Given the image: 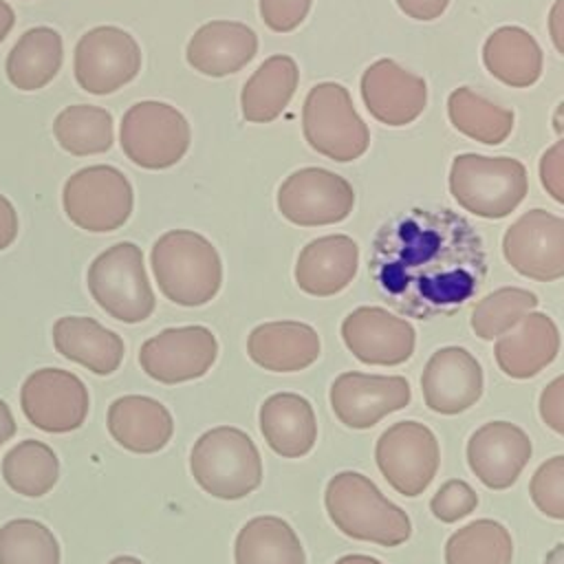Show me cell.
Returning a JSON list of instances; mask_svg holds the SVG:
<instances>
[{"label": "cell", "mask_w": 564, "mask_h": 564, "mask_svg": "<svg viewBox=\"0 0 564 564\" xmlns=\"http://www.w3.org/2000/svg\"><path fill=\"white\" fill-rule=\"evenodd\" d=\"M368 269L399 313L430 319L452 315L474 297L487 256L465 216L447 207H412L379 227Z\"/></svg>", "instance_id": "6da1fadb"}, {"label": "cell", "mask_w": 564, "mask_h": 564, "mask_svg": "<svg viewBox=\"0 0 564 564\" xmlns=\"http://www.w3.org/2000/svg\"><path fill=\"white\" fill-rule=\"evenodd\" d=\"M324 505L333 524L348 538L399 546L412 535L408 513L359 471L335 474L326 485Z\"/></svg>", "instance_id": "7a4b0ae2"}, {"label": "cell", "mask_w": 564, "mask_h": 564, "mask_svg": "<svg viewBox=\"0 0 564 564\" xmlns=\"http://www.w3.org/2000/svg\"><path fill=\"white\" fill-rule=\"evenodd\" d=\"M159 291L178 306H203L223 284V262L216 247L189 229L165 231L150 253Z\"/></svg>", "instance_id": "3957f363"}, {"label": "cell", "mask_w": 564, "mask_h": 564, "mask_svg": "<svg viewBox=\"0 0 564 564\" xmlns=\"http://www.w3.org/2000/svg\"><path fill=\"white\" fill-rule=\"evenodd\" d=\"M189 471L198 487L220 500H240L262 482V458L253 438L231 425L198 436L189 452Z\"/></svg>", "instance_id": "277c9868"}, {"label": "cell", "mask_w": 564, "mask_h": 564, "mask_svg": "<svg viewBox=\"0 0 564 564\" xmlns=\"http://www.w3.org/2000/svg\"><path fill=\"white\" fill-rule=\"evenodd\" d=\"M527 170L509 156L458 154L449 170L456 203L480 218H505L527 196Z\"/></svg>", "instance_id": "5b68a950"}, {"label": "cell", "mask_w": 564, "mask_h": 564, "mask_svg": "<svg viewBox=\"0 0 564 564\" xmlns=\"http://www.w3.org/2000/svg\"><path fill=\"white\" fill-rule=\"evenodd\" d=\"M86 284L93 300L123 324H139L154 313L156 297L134 242H117L101 251L88 267Z\"/></svg>", "instance_id": "8992f818"}, {"label": "cell", "mask_w": 564, "mask_h": 564, "mask_svg": "<svg viewBox=\"0 0 564 564\" xmlns=\"http://www.w3.org/2000/svg\"><path fill=\"white\" fill-rule=\"evenodd\" d=\"M302 128L315 152L339 163L359 159L370 143L368 128L357 115L348 90L335 82L311 88L302 108Z\"/></svg>", "instance_id": "52a82bcc"}, {"label": "cell", "mask_w": 564, "mask_h": 564, "mask_svg": "<svg viewBox=\"0 0 564 564\" xmlns=\"http://www.w3.org/2000/svg\"><path fill=\"white\" fill-rule=\"evenodd\" d=\"M132 185L112 165H88L68 176L62 205L73 225L93 234L115 231L132 214Z\"/></svg>", "instance_id": "ba28073f"}, {"label": "cell", "mask_w": 564, "mask_h": 564, "mask_svg": "<svg viewBox=\"0 0 564 564\" xmlns=\"http://www.w3.org/2000/svg\"><path fill=\"white\" fill-rule=\"evenodd\" d=\"M119 143L134 165L165 170L185 156L189 148V123L170 104L139 101L121 119Z\"/></svg>", "instance_id": "9c48e42d"}, {"label": "cell", "mask_w": 564, "mask_h": 564, "mask_svg": "<svg viewBox=\"0 0 564 564\" xmlns=\"http://www.w3.org/2000/svg\"><path fill=\"white\" fill-rule=\"evenodd\" d=\"M375 460L394 491L414 498L427 489L438 471V441L427 425L399 421L377 438Z\"/></svg>", "instance_id": "30bf717a"}, {"label": "cell", "mask_w": 564, "mask_h": 564, "mask_svg": "<svg viewBox=\"0 0 564 564\" xmlns=\"http://www.w3.org/2000/svg\"><path fill=\"white\" fill-rule=\"evenodd\" d=\"M20 405L31 425L66 434L84 425L90 408L86 383L64 368H40L20 388Z\"/></svg>", "instance_id": "8fae6325"}, {"label": "cell", "mask_w": 564, "mask_h": 564, "mask_svg": "<svg viewBox=\"0 0 564 564\" xmlns=\"http://www.w3.org/2000/svg\"><path fill=\"white\" fill-rule=\"evenodd\" d=\"M75 79L93 95H110L132 82L141 68L137 40L119 26H95L75 46Z\"/></svg>", "instance_id": "7c38bea8"}, {"label": "cell", "mask_w": 564, "mask_h": 564, "mask_svg": "<svg viewBox=\"0 0 564 564\" xmlns=\"http://www.w3.org/2000/svg\"><path fill=\"white\" fill-rule=\"evenodd\" d=\"M355 205L352 185L324 167H302L278 189L280 214L300 227L335 225L348 218Z\"/></svg>", "instance_id": "4fadbf2b"}, {"label": "cell", "mask_w": 564, "mask_h": 564, "mask_svg": "<svg viewBox=\"0 0 564 564\" xmlns=\"http://www.w3.org/2000/svg\"><path fill=\"white\" fill-rule=\"evenodd\" d=\"M218 357L216 335L205 326L165 328L139 350L143 372L159 383H183L203 377Z\"/></svg>", "instance_id": "5bb4252c"}, {"label": "cell", "mask_w": 564, "mask_h": 564, "mask_svg": "<svg viewBox=\"0 0 564 564\" xmlns=\"http://www.w3.org/2000/svg\"><path fill=\"white\" fill-rule=\"evenodd\" d=\"M502 253L524 278L560 280L564 275V220L544 209H529L505 231Z\"/></svg>", "instance_id": "9a60e30c"}, {"label": "cell", "mask_w": 564, "mask_h": 564, "mask_svg": "<svg viewBox=\"0 0 564 564\" xmlns=\"http://www.w3.org/2000/svg\"><path fill=\"white\" fill-rule=\"evenodd\" d=\"M412 390L405 377H383L366 372H341L330 386V408L335 416L352 427L368 430L390 412L405 408Z\"/></svg>", "instance_id": "2e32d148"}, {"label": "cell", "mask_w": 564, "mask_h": 564, "mask_svg": "<svg viewBox=\"0 0 564 564\" xmlns=\"http://www.w3.org/2000/svg\"><path fill=\"white\" fill-rule=\"evenodd\" d=\"M341 339L361 364L397 366L412 357L416 333L388 308L359 306L344 317Z\"/></svg>", "instance_id": "e0dca14e"}, {"label": "cell", "mask_w": 564, "mask_h": 564, "mask_svg": "<svg viewBox=\"0 0 564 564\" xmlns=\"http://www.w3.org/2000/svg\"><path fill=\"white\" fill-rule=\"evenodd\" d=\"M531 458L529 434L509 421H489L467 441V463L489 489H509Z\"/></svg>", "instance_id": "ac0fdd59"}, {"label": "cell", "mask_w": 564, "mask_h": 564, "mask_svg": "<svg viewBox=\"0 0 564 564\" xmlns=\"http://www.w3.org/2000/svg\"><path fill=\"white\" fill-rule=\"evenodd\" d=\"M421 390L430 410L438 414H460L482 394V368L469 350L445 346L427 359Z\"/></svg>", "instance_id": "d6986e66"}, {"label": "cell", "mask_w": 564, "mask_h": 564, "mask_svg": "<svg viewBox=\"0 0 564 564\" xmlns=\"http://www.w3.org/2000/svg\"><path fill=\"white\" fill-rule=\"evenodd\" d=\"M361 97L370 115L386 126L412 123L425 108V79L392 59H377L361 77Z\"/></svg>", "instance_id": "ffe728a7"}, {"label": "cell", "mask_w": 564, "mask_h": 564, "mask_svg": "<svg viewBox=\"0 0 564 564\" xmlns=\"http://www.w3.org/2000/svg\"><path fill=\"white\" fill-rule=\"evenodd\" d=\"M560 352L557 324L538 311H529L494 346L498 368L511 379H529L544 370Z\"/></svg>", "instance_id": "44dd1931"}, {"label": "cell", "mask_w": 564, "mask_h": 564, "mask_svg": "<svg viewBox=\"0 0 564 564\" xmlns=\"http://www.w3.org/2000/svg\"><path fill=\"white\" fill-rule=\"evenodd\" d=\"M359 267V247L344 234L311 240L297 256L295 284L315 297H330L344 291Z\"/></svg>", "instance_id": "7402d4cb"}, {"label": "cell", "mask_w": 564, "mask_h": 564, "mask_svg": "<svg viewBox=\"0 0 564 564\" xmlns=\"http://www.w3.org/2000/svg\"><path fill=\"white\" fill-rule=\"evenodd\" d=\"M319 350L317 330L295 319L264 322L247 337L251 361L271 372H300L317 361Z\"/></svg>", "instance_id": "603a6c76"}, {"label": "cell", "mask_w": 564, "mask_h": 564, "mask_svg": "<svg viewBox=\"0 0 564 564\" xmlns=\"http://www.w3.org/2000/svg\"><path fill=\"white\" fill-rule=\"evenodd\" d=\"M258 51L253 29L242 22L214 20L203 24L189 40L185 57L207 77H225L247 66Z\"/></svg>", "instance_id": "cb8c5ba5"}, {"label": "cell", "mask_w": 564, "mask_h": 564, "mask_svg": "<svg viewBox=\"0 0 564 564\" xmlns=\"http://www.w3.org/2000/svg\"><path fill=\"white\" fill-rule=\"evenodd\" d=\"M108 432L128 452L154 454L163 449L174 432L170 410L150 397L126 394L108 408Z\"/></svg>", "instance_id": "d4e9b609"}, {"label": "cell", "mask_w": 564, "mask_h": 564, "mask_svg": "<svg viewBox=\"0 0 564 564\" xmlns=\"http://www.w3.org/2000/svg\"><path fill=\"white\" fill-rule=\"evenodd\" d=\"M55 350L95 375H110L123 361V339L86 315H64L53 324Z\"/></svg>", "instance_id": "484cf974"}, {"label": "cell", "mask_w": 564, "mask_h": 564, "mask_svg": "<svg viewBox=\"0 0 564 564\" xmlns=\"http://www.w3.org/2000/svg\"><path fill=\"white\" fill-rule=\"evenodd\" d=\"M260 432L278 456H306L317 441L313 405L297 392H275L260 405Z\"/></svg>", "instance_id": "4316f807"}, {"label": "cell", "mask_w": 564, "mask_h": 564, "mask_svg": "<svg viewBox=\"0 0 564 564\" xmlns=\"http://www.w3.org/2000/svg\"><path fill=\"white\" fill-rule=\"evenodd\" d=\"M64 62L62 35L51 26H33L20 35L7 55V77L18 90H40L59 73Z\"/></svg>", "instance_id": "83f0119b"}, {"label": "cell", "mask_w": 564, "mask_h": 564, "mask_svg": "<svg viewBox=\"0 0 564 564\" xmlns=\"http://www.w3.org/2000/svg\"><path fill=\"white\" fill-rule=\"evenodd\" d=\"M487 70L507 86L527 88L542 73V51L535 37L520 26L496 29L482 48Z\"/></svg>", "instance_id": "f1b7e54d"}, {"label": "cell", "mask_w": 564, "mask_h": 564, "mask_svg": "<svg viewBox=\"0 0 564 564\" xmlns=\"http://www.w3.org/2000/svg\"><path fill=\"white\" fill-rule=\"evenodd\" d=\"M297 66L289 55L264 59L240 93L242 117L251 123H269L282 115L297 88Z\"/></svg>", "instance_id": "f546056e"}, {"label": "cell", "mask_w": 564, "mask_h": 564, "mask_svg": "<svg viewBox=\"0 0 564 564\" xmlns=\"http://www.w3.org/2000/svg\"><path fill=\"white\" fill-rule=\"evenodd\" d=\"M236 564H306L293 527L278 516H256L236 535Z\"/></svg>", "instance_id": "4dcf8cb0"}, {"label": "cell", "mask_w": 564, "mask_h": 564, "mask_svg": "<svg viewBox=\"0 0 564 564\" xmlns=\"http://www.w3.org/2000/svg\"><path fill=\"white\" fill-rule=\"evenodd\" d=\"M2 478L15 494L40 498L48 494L59 478L57 454L37 438L20 441L2 458Z\"/></svg>", "instance_id": "1f68e13d"}, {"label": "cell", "mask_w": 564, "mask_h": 564, "mask_svg": "<svg viewBox=\"0 0 564 564\" xmlns=\"http://www.w3.org/2000/svg\"><path fill=\"white\" fill-rule=\"evenodd\" d=\"M447 112L452 126L463 132L465 137L498 145L502 143L513 130V112L480 97L471 88L463 86L456 88L447 99Z\"/></svg>", "instance_id": "d6a6232c"}, {"label": "cell", "mask_w": 564, "mask_h": 564, "mask_svg": "<svg viewBox=\"0 0 564 564\" xmlns=\"http://www.w3.org/2000/svg\"><path fill=\"white\" fill-rule=\"evenodd\" d=\"M53 134L57 143L75 156L101 154L110 150L115 141L110 112L90 104L64 108L53 121Z\"/></svg>", "instance_id": "836d02e7"}, {"label": "cell", "mask_w": 564, "mask_h": 564, "mask_svg": "<svg viewBox=\"0 0 564 564\" xmlns=\"http://www.w3.org/2000/svg\"><path fill=\"white\" fill-rule=\"evenodd\" d=\"M511 533L489 518L460 527L445 544V564H511Z\"/></svg>", "instance_id": "e575fe53"}, {"label": "cell", "mask_w": 564, "mask_h": 564, "mask_svg": "<svg viewBox=\"0 0 564 564\" xmlns=\"http://www.w3.org/2000/svg\"><path fill=\"white\" fill-rule=\"evenodd\" d=\"M0 564H59V542L40 520H9L0 527Z\"/></svg>", "instance_id": "d590c367"}, {"label": "cell", "mask_w": 564, "mask_h": 564, "mask_svg": "<svg viewBox=\"0 0 564 564\" xmlns=\"http://www.w3.org/2000/svg\"><path fill=\"white\" fill-rule=\"evenodd\" d=\"M535 306V293L520 286H502L476 302L469 324L476 337L494 339L513 328Z\"/></svg>", "instance_id": "8d00e7d4"}, {"label": "cell", "mask_w": 564, "mask_h": 564, "mask_svg": "<svg viewBox=\"0 0 564 564\" xmlns=\"http://www.w3.org/2000/svg\"><path fill=\"white\" fill-rule=\"evenodd\" d=\"M531 500L535 507L553 518H564V456H553L546 463H542L529 482Z\"/></svg>", "instance_id": "74e56055"}, {"label": "cell", "mask_w": 564, "mask_h": 564, "mask_svg": "<svg viewBox=\"0 0 564 564\" xmlns=\"http://www.w3.org/2000/svg\"><path fill=\"white\" fill-rule=\"evenodd\" d=\"M476 507H478L476 491L465 480H458V478L443 482L430 500L432 513L447 524L467 518Z\"/></svg>", "instance_id": "f35d334b"}, {"label": "cell", "mask_w": 564, "mask_h": 564, "mask_svg": "<svg viewBox=\"0 0 564 564\" xmlns=\"http://www.w3.org/2000/svg\"><path fill=\"white\" fill-rule=\"evenodd\" d=\"M311 2L313 0H260V15L271 31L289 33L304 22Z\"/></svg>", "instance_id": "ab89813d"}, {"label": "cell", "mask_w": 564, "mask_h": 564, "mask_svg": "<svg viewBox=\"0 0 564 564\" xmlns=\"http://www.w3.org/2000/svg\"><path fill=\"white\" fill-rule=\"evenodd\" d=\"M540 181L553 200L564 203V141H557L542 154Z\"/></svg>", "instance_id": "60d3db41"}, {"label": "cell", "mask_w": 564, "mask_h": 564, "mask_svg": "<svg viewBox=\"0 0 564 564\" xmlns=\"http://www.w3.org/2000/svg\"><path fill=\"white\" fill-rule=\"evenodd\" d=\"M540 416L555 432L564 434V377H555L540 397Z\"/></svg>", "instance_id": "b9f144b4"}, {"label": "cell", "mask_w": 564, "mask_h": 564, "mask_svg": "<svg viewBox=\"0 0 564 564\" xmlns=\"http://www.w3.org/2000/svg\"><path fill=\"white\" fill-rule=\"evenodd\" d=\"M397 4L414 20H434L447 9L449 0H397Z\"/></svg>", "instance_id": "7bdbcfd3"}, {"label": "cell", "mask_w": 564, "mask_h": 564, "mask_svg": "<svg viewBox=\"0 0 564 564\" xmlns=\"http://www.w3.org/2000/svg\"><path fill=\"white\" fill-rule=\"evenodd\" d=\"M18 236V214L13 203L0 194V251L7 249Z\"/></svg>", "instance_id": "ee69618b"}, {"label": "cell", "mask_w": 564, "mask_h": 564, "mask_svg": "<svg viewBox=\"0 0 564 564\" xmlns=\"http://www.w3.org/2000/svg\"><path fill=\"white\" fill-rule=\"evenodd\" d=\"M15 430H18L15 419H13V414H11L9 405H7V401L0 399V447H2L9 438L15 436Z\"/></svg>", "instance_id": "f6af8a7d"}, {"label": "cell", "mask_w": 564, "mask_h": 564, "mask_svg": "<svg viewBox=\"0 0 564 564\" xmlns=\"http://www.w3.org/2000/svg\"><path fill=\"white\" fill-rule=\"evenodd\" d=\"M551 35H553L555 48L562 53L564 51V42H562V0H557L553 11H551Z\"/></svg>", "instance_id": "bcb514c9"}, {"label": "cell", "mask_w": 564, "mask_h": 564, "mask_svg": "<svg viewBox=\"0 0 564 564\" xmlns=\"http://www.w3.org/2000/svg\"><path fill=\"white\" fill-rule=\"evenodd\" d=\"M13 24H15V13H13V9L9 7V2L0 0V44L7 40V35H9L11 29H13Z\"/></svg>", "instance_id": "7dc6e473"}, {"label": "cell", "mask_w": 564, "mask_h": 564, "mask_svg": "<svg viewBox=\"0 0 564 564\" xmlns=\"http://www.w3.org/2000/svg\"><path fill=\"white\" fill-rule=\"evenodd\" d=\"M335 564H383L370 555H344Z\"/></svg>", "instance_id": "c3c4849f"}, {"label": "cell", "mask_w": 564, "mask_h": 564, "mask_svg": "<svg viewBox=\"0 0 564 564\" xmlns=\"http://www.w3.org/2000/svg\"><path fill=\"white\" fill-rule=\"evenodd\" d=\"M562 557H564V546L557 544V546L546 555V560H544L542 564H562Z\"/></svg>", "instance_id": "681fc988"}, {"label": "cell", "mask_w": 564, "mask_h": 564, "mask_svg": "<svg viewBox=\"0 0 564 564\" xmlns=\"http://www.w3.org/2000/svg\"><path fill=\"white\" fill-rule=\"evenodd\" d=\"M108 564H143V562L139 557H132V555H117Z\"/></svg>", "instance_id": "f907efd6"}]
</instances>
